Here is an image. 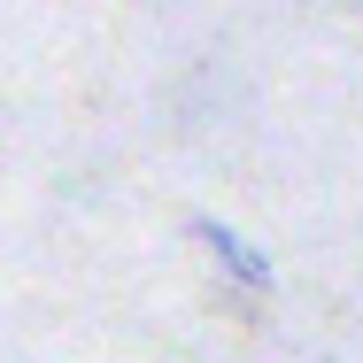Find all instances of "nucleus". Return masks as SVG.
<instances>
[{"label": "nucleus", "instance_id": "obj_1", "mask_svg": "<svg viewBox=\"0 0 363 363\" xmlns=\"http://www.w3.org/2000/svg\"><path fill=\"white\" fill-rule=\"evenodd\" d=\"M186 232L217 255V271L232 279V286H271V255H263V247H255L232 217H209V209H201V217H186Z\"/></svg>", "mask_w": 363, "mask_h": 363}]
</instances>
